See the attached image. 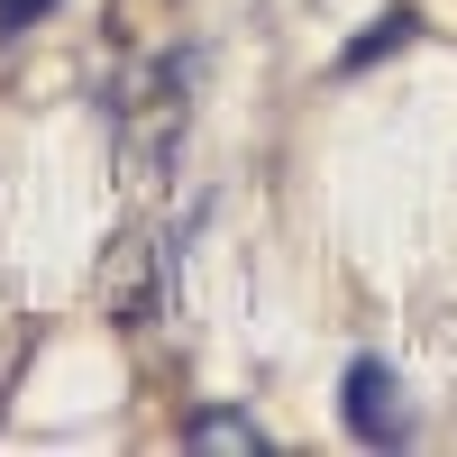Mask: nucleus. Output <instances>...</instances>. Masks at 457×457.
<instances>
[{
    "mask_svg": "<svg viewBox=\"0 0 457 457\" xmlns=\"http://www.w3.org/2000/svg\"><path fill=\"white\" fill-rule=\"evenodd\" d=\"M411 37H421V19H411V10H394V19H375V28L357 37V46L338 55V64H348V73H366V64H385V55H403Z\"/></svg>",
    "mask_w": 457,
    "mask_h": 457,
    "instance_id": "7ed1b4c3",
    "label": "nucleus"
},
{
    "mask_svg": "<svg viewBox=\"0 0 457 457\" xmlns=\"http://www.w3.org/2000/svg\"><path fill=\"white\" fill-rule=\"evenodd\" d=\"M193 73H202V55H156L137 73V83L120 92V183H165L174 174V156H183V137H193Z\"/></svg>",
    "mask_w": 457,
    "mask_h": 457,
    "instance_id": "f257e3e1",
    "label": "nucleus"
},
{
    "mask_svg": "<svg viewBox=\"0 0 457 457\" xmlns=\"http://www.w3.org/2000/svg\"><path fill=\"white\" fill-rule=\"evenodd\" d=\"M338 421H348L366 448H394V439H411L403 375H394L385 357H357V366H348V385H338Z\"/></svg>",
    "mask_w": 457,
    "mask_h": 457,
    "instance_id": "f03ea898",
    "label": "nucleus"
},
{
    "mask_svg": "<svg viewBox=\"0 0 457 457\" xmlns=\"http://www.w3.org/2000/svg\"><path fill=\"white\" fill-rule=\"evenodd\" d=\"M183 439H193V448H265V430L247 421V411H193Z\"/></svg>",
    "mask_w": 457,
    "mask_h": 457,
    "instance_id": "20e7f679",
    "label": "nucleus"
}]
</instances>
